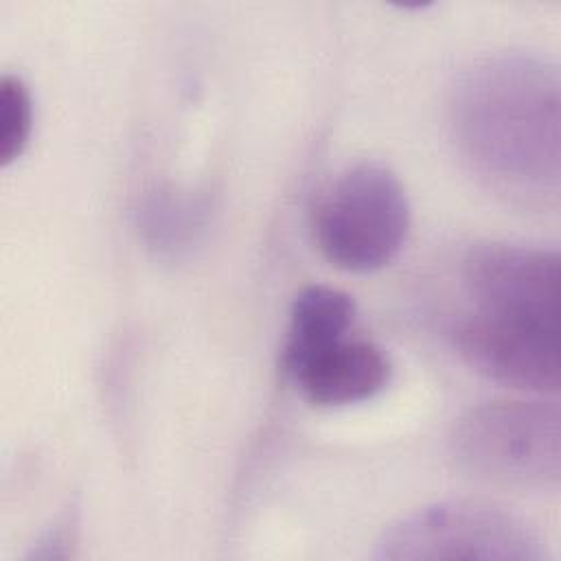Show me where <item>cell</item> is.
I'll return each mask as SVG.
<instances>
[{
	"instance_id": "cell-1",
	"label": "cell",
	"mask_w": 561,
	"mask_h": 561,
	"mask_svg": "<svg viewBox=\"0 0 561 561\" xmlns=\"http://www.w3.org/2000/svg\"><path fill=\"white\" fill-rule=\"evenodd\" d=\"M557 66L497 53L465 70L451 90V134L467 164L493 188L557 195L561 173Z\"/></svg>"
},
{
	"instance_id": "cell-2",
	"label": "cell",
	"mask_w": 561,
	"mask_h": 561,
	"mask_svg": "<svg viewBox=\"0 0 561 561\" xmlns=\"http://www.w3.org/2000/svg\"><path fill=\"white\" fill-rule=\"evenodd\" d=\"M313 239L335 267L366 274L388 265L410 232V202L383 164L357 162L340 171L318 195Z\"/></svg>"
},
{
	"instance_id": "cell-3",
	"label": "cell",
	"mask_w": 561,
	"mask_h": 561,
	"mask_svg": "<svg viewBox=\"0 0 561 561\" xmlns=\"http://www.w3.org/2000/svg\"><path fill=\"white\" fill-rule=\"evenodd\" d=\"M449 449L469 476L515 489H554L561 478L557 403L486 401L465 412Z\"/></svg>"
},
{
	"instance_id": "cell-5",
	"label": "cell",
	"mask_w": 561,
	"mask_h": 561,
	"mask_svg": "<svg viewBox=\"0 0 561 561\" xmlns=\"http://www.w3.org/2000/svg\"><path fill=\"white\" fill-rule=\"evenodd\" d=\"M473 311L559 324V254L522 243L476 245L462 265Z\"/></svg>"
},
{
	"instance_id": "cell-7",
	"label": "cell",
	"mask_w": 561,
	"mask_h": 561,
	"mask_svg": "<svg viewBox=\"0 0 561 561\" xmlns=\"http://www.w3.org/2000/svg\"><path fill=\"white\" fill-rule=\"evenodd\" d=\"M316 405L342 408L373 399L390 381L388 355L368 340H333L283 366Z\"/></svg>"
},
{
	"instance_id": "cell-6",
	"label": "cell",
	"mask_w": 561,
	"mask_h": 561,
	"mask_svg": "<svg viewBox=\"0 0 561 561\" xmlns=\"http://www.w3.org/2000/svg\"><path fill=\"white\" fill-rule=\"evenodd\" d=\"M559 324L473 311L458 322L454 342L480 375L530 392L559 390Z\"/></svg>"
},
{
	"instance_id": "cell-9",
	"label": "cell",
	"mask_w": 561,
	"mask_h": 561,
	"mask_svg": "<svg viewBox=\"0 0 561 561\" xmlns=\"http://www.w3.org/2000/svg\"><path fill=\"white\" fill-rule=\"evenodd\" d=\"M199 221V204L191 197L173 195V191H160L142 206V228L160 248H180L195 234Z\"/></svg>"
},
{
	"instance_id": "cell-4",
	"label": "cell",
	"mask_w": 561,
	"mask_h": 561,
	"mask_svg": "<svg viewBox=\"0 0 561 561\" xmlns=\"http://www.w3.org/2000/svg\"><path fill=\"white\" fill-rule=\"evenodd\" d=\"M388 561H541L546 543L519 515L482 500H445L390 524L375 543Z\"/></svg>"
},
{
	"instance_id": "cell-8",
	"label": "cell",
	"mask_w": 561,
	"mask_h": 561,
	"mask_svg": "<svg viewBox=\"0 0 561 561\" xmlns=\"http://www.w3.org/2000/svg\"><path fill=\"white\" fill-rule=\"evenodd\" d=\"M355 320L353 298L329 285L305 287L289 311L287 337L283 344V366L305 357L307 353L340 340Z\"/></svg>"
},
{
	"instance_id": "cell-10",
	"label": "cell",
	"mask_w": 561,
	"mask_h": 561,
	"mask_svg": "<svg viewBox=\"0 0 561 561\" xmlns=\"http://www.w3.org/2000/svg\"><path fill=\"white\" fill-rule=\"evenodd\" d=\"M33 134V99L20 77L0 81V162L7 167L24 153Z\"/></svg>"
}]
</instances>
